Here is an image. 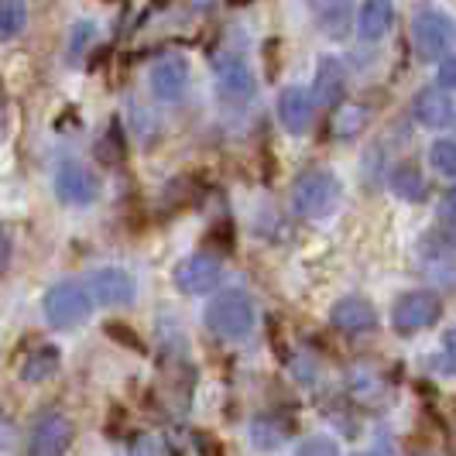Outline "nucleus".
<instances>
[{"label":"nucleus","mask_w":456,"mask_h":456,"mask_svg":"<svg viewBox=\"0 0 456 456\" xmlns=\"http://www.w3.org/2000/svg\"><path fill=\"white\" fill-rule=\"evenodd\" d=\"M24 21H28V11L21 0H0V42L18 38Z\"/></svg>","instance_id":"obj_21"},{"label":"nucleus","mask_w":456,"mask_h":456,"mask_svg":"<svg viewBox=\"0 0 456 456\" xmlns=\"http://www.w3.org/2000/svg\"><path fill=\"white\" fill-rule=\"evenodd\" d=\"M346 96V69L340 59H322L313 83V100L322 110H337Z\"/></svg>","instance_id":"obj_14"},{"label":"nucleus","mask_w":456,"mask_h":456,"mask_svg":"<svg viewBox=\"0 0 456 456\" xmlns=\"http://www.w3.org/2000/svg\"><path fill=\"white\" fill-rule=\"evenodd\" d=\"M330 322L346 333V337H364V333H374L378 330V313L374 305L361 296L340 298L333 309H330Z\"/></svg>","instance_id":"obj_11"},{"label":"nucleus","mask_w":456,"mask_h":456,"mask_svg":"<svg viewBox=\"0 0 456 456\" xmlns=\"http://www.w3.org/2000/svg\"><path fill=\"white\" fill-rule=\"evenodd\" d=\"M411 114H415V120H419L422 127H433V131L456 124L453 100H450L443 90H422L419 93V96H415V103H411Z\"/></svg>","instance_id":"obj_15"},{"label":"nucleus","mask_w":456,"mask_h":456,"mask_svg":"<svg viewBox=\"0 0 456 456\" xmlns=\"http://www.w3.org/2000/svg\"><path fill=\"white\" fill-rule=\"evenodd\" d=\"M224 278V261L216 254H189L183 265L175 268V285L185 296H203V292H213L216 281Z\"/></svg>","instance_id":"obj_8"},{"label":"nucleus","mask_w":456,"mask_h":456,"mask_svg":"<svg viewBox=\"0 0 456 456\" xmlns=\"http://www.w3.org/2000/svg\"><path fill=\"white\" fill-rule=\"evenodd\" d=\"M439 86H443V90H456V55L439 66Z\"/></svg>","instance_id":"obj_27"},{"label":"nucleus","mask_w":456,"mask_h":456,"mask_svg":"<svg viewBox=\"0 0 456 456\" xmlns=\"http://www.w3.org/2000/svg\"><path fill=\"white\" fill-rule=\"evenodd\" d=\"M337 110H340V107H337ZM364 120H367V110H364V107H343L340 114L333 117V134H337V137L357 134V131L364 127Z\"/></svg>","instance_id":"obj_23"},{"label":"nucleus","mask_w":456,"mask_h":456,"mask_svg":"<svg viewBox=\"0 0 456 456\" xmlns=\"http://www.w3.org/2000/svg\"><path fill=\"white\" fill-rule=\"evenodd\" d=\"M278 120L289 134H305L316 120V100L309 90H298V86H289L278 96Z\"/></svg>","instance_id":"obj_12"},{"label":"nucleus","mask_w":456,"mask_h":456,"mask_svg":"<svg viewBox=\"0 0 456 456\" xmlns=\"http://www.w3.org/2000/svg\"><path fill=\"white\" fill-rule=\"evenodd\" d=\"M213 79H216V93L227 107H248L254 100V72L248 69V62L233 52H220L213 59Z\"/></svg>","instance_id":"obj_4"},{"label":"nucleus","mask_w":456,"mask_h":456,"mask_svg":"<svg viewBox=\"0 0 456 456\" xmlns=\"http://www.w3.org/2000/svg\"><path fill=\"white\" fill-rule=\"evenodd\" d=\"M59 361H62V357H59V346L38 343V346H31L21 357L18 374H21V381H28V385H42V381H48V378L59 370Z\"/></svg>","instance_id":"obj_17"},{"label":"nucleus","mask_w":456,"mask_h":456,"mask_svg":"<svg viewBox=\"0 0 456 456\" xmlns=\"http://www.w3.org/2000/svg\"><path fill=\"white\" fill-rule=\"evenodd\" d=\"M439 309H443V302L433 292H405L391 309V322H395L398 333L409 337V333H419V330H429L439 320Z\"/></svg>","instance_id":"obj_6"},{"label":"nucleus","mask_w":456,"mask_h":456,"mask_svg":"<svg viewBox=\"0 0 456 456\" xmlns=\"http://www.w3.org/2000/svg\"><path fill=\"white\" fill-rule=\"evenodd\" d=\"M251 439L257 450H274L289 439V422L281 415H257L251 422Z\"/></svg>","instance_id":"obj_19"},{"label":"nucleus","mask_w":456,"mask_h":456,"mask_svg":"<svg viewBox=\"0 0 456 456\" xmlns=\"http://www.w3.org/2000/svg\"><path fill=\"white\" fill-rule=\"evenodd\" d=\"M453 42V21L443 11H419L411 21V45L422 62H436Z\"/></svg>","instance_id":"obj_5"},{"label":"nucleus","mask_w":456,"mask_h":456,"mask_svg":"<svg viewBox=\"0 0 456 456\" xmlns=\"http://www.w3.org/2000/svg\"><path fill=\"white\" fill-rule=\"evenodd\" d=\"M42 309H45L48 326H55V330H72V326L90 320L93 298H90V292H86V285H79V281H59V285H52L45 292Z\"/></svg>","instance_id":"obj_3"},{"label":"nucleus","mask_w":456,"mask_h":456,"mask_svg":"<svg viewBox=\"0 0 456 456\" xmlns=\"http://www.w3.org/2000/svg\"><path fill=\"white\" fill-rule=\"evenodd\" d=\"M298 453H302V456H309V453L333 456V453H337V443H333V439H326V436H320V439H305V443L298 446Z\"/></svg>","instance_id":"obj_26"},{"label":"nucleus","mask_w":456,"mask_h":456,"mask_svg":"<svg viewBox=\"0 0 456 456\" xmlns=\"http://www.w3.org/2000/svg\"><path fill=\"white\" fill-rule=\"evenodd\" d=\"M316 18H320V28L330 38H343V35L350 31L354 4H350V0H320V4H316Z\"/></svg>","instance_id":"obj_18"},{"label":"nucleus","mask_w":456,"mask_h":456,"mask_svg":"<svg viewBox=\"0 0 456 456\" xmlns=\"http://www.w3.org/2000/svg\"><path fill=\"white\" fill-rule=\"evenodd\" d=\"M11 254H14V244H11L7 230L0 227V274L7 272V265H11Z\"/></svg>","instance_id":"obj_28"},{"label":"nucleus","mask_w":456,"mask_h":456,"mask_svg":"<svg viewBox=\"0 0 456 456\" xmlns=\"http://www.w3.org/2000/svg\"><path fill=\"white\" fill-rule=\"evenodd\" d=\"M254 322H257L254 298L240 289L216 292V298L206 305V326L220 340H248L254 333Z\"/></svg>","instance_id":"obj_1"},{"label":"nucleus","mask_w":456,"mask_h":456,"mask_svg":"<svg viewBox=\"0 0 456 456\" xmlns=\"http://www.w3.org/2000/svg\"><path fill=\"white\" fill-rule=\"evenodd\" d=\"M391 192L402 196V200H409V203L426 200V179H422V172H419L411 161L398 165V168L391 172Z\"/></svg>","instance_id":"obj_20"},{"label":"nucleus","mask_w":456,"mask_h":456,"mask_svg":"<svg viewBox=\"0 0 456 456\" xmlns=\"http://www.w3.org/2000/svg\"><path fill=\"white\" fill-rule=\"evenodd\" d=\"M86 292L93 302H100L107 309H124L134 302V278L124 268H100L86 278Z\"/></svg>","instance_id":"obj_10"},{"label":"nucleus","mask_w":456,"mask_h":456,"mask_svg":"<svg viewBox=\"0 0 456 456\" xmlns=\"http://www.w3.org/2000/svg\"><path fill=\"white\" fill-rule=\"evenodd\" d=\"M340 203V183L333 172L326 168H309L305 175H298L296 189H292V206L298 216L305 220H322L326 213H333Z\"/></svg>","instance_id":"obj_2"},{"label":"nucleus","mask_w":456,"mask_h":456,"mask_svg":"<svg viewBox=\"0 0 456 456\" xmlns=\"http://www.w3.org/2000/svg\"><path fill=\"white\" fill-rule=\"evenodd\" d=\"M395 24V0H364L357 14V35L364 42H381Z\"/></svg>","instance_id":"obj_16"},{"label":"nucleus","mask_w":456,"mask_h":456,"mask_svg":"<svg viewBox=\"0 0 456 456\" xmlns=\"http://www.w3.org/2000/svg\"><path fill=\"white\" fill-rule=\"evenodd\" d=\"M96 35V28H93V21H83L72 28V38H69V59L76 62L83 52H86V45H90V38Z\"/></svg>","instance_id":"obj_25"},{"label":"nucleus","mask_w":456,"mask_h":456,"mask_svg":"<svg viewBox=\"0 0 456 456\" xmlns=\"http://www.w3.org/2000/svg\"><path fill=\"white\" fill-rule=\"evenodd\" d=\"M446 216H453L456 220V185L450 189V196H446Z\"/></svg>","instance_id":"obj_29"},{"label":"nucleus","mask_w":456,"mask_h":456,"mask_svg":"<svg viewBox=\"0 0 456 456\" xmlns=\"http://www.w3.org/2000/svg\"><path fill=\"white\" fill-rule=\"evenodd\" d=\"M230 4H248V0H230Z\"/></svg>","instance_id":"obj_31"},{"label":"nucleus","mask_w":456,"mask_h":456,"mask_svg":"<svg viewBox=\"0 0 456 456\" xmlns=\"http://www.w3.org/2000/svg\"><path fill=\"white\" fill-rule=\"evenodd\" d=\"M429 161L443 179H456V141H436L429 148Z\"/></svg>","instance_id":"obj_22"},{"label":"nucleus","mask_w":456,"mask_h":456,"mask_svg":"<svg viewBox=\"0 0 456 456\" xmlns=\"http://www.w3.org/2000/svg\"><path fill=\"white\" fill-rule=\"evenodd\" d=\"M436 367H439L443 374H450V378H456V326H453V330H446V333H443V346H439V357H436Z\"/></svg>","instance_id":"obj_24"},{"label":"nucleus","mask_w":456,"mask_h":456,"mask_svg":"<svg viewBox=\"0 0 456 456\" xmlns=\"http://www.w3.org/2000/svg\"><path fill=\"white\" fill-rule=\"evenodd\" d=\"M72 446V422H69L62 411H42L35 422H31V433H28V450L35 456H59Z\"/></svg>","instance_id":"obj_7"},{"label":"nucleus","mask_w":456,"mask_h":456,"mask_svg":"<svg viewBox=\"0 0 456 456\" xmlns=\"http://www.w3.org/2000/svg\"><path fill=\"white\" fill-rule=\"evenodd\" d=\"M185 86H189V62L183 55H165L161 62H155V69H151V93L159 100L175 103V100H183Z\"/></svg>","instance_id":"obj_13"},{"label":"nucleus","mask_w":456,"mask_h":456,"mask_svg":"<svg viewBox=\"0 0 456 456\" xmlns=\"http://www.w3.org/2000/svg\"><path fill=\"white\" fill-rule=\"evenodd\" d=\"M0 141H4V114H0Z\"/></svg>","instance_id":"obj_30"},{"label":"nucleus","mask_w":456,"mask_h":456,"mask_svg":"<svg viewBox=\"0 0 456 456\" xmlns=\"http://www.w3.org/2000/svg\"><path fill=\"white\" fill-rule=\"evenodd\" d=\"M55 196L66 206H90L100 196V179L79 161H62L55 168Z\"/></svg>","instance_id":"obj_9"}]
</instances>
